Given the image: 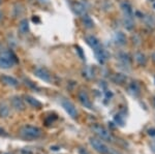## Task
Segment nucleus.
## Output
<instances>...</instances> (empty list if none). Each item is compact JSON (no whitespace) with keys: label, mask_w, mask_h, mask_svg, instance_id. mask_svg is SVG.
<instances>
[{"label":"nucleus","mask_w":155,"mask_h":154,"mask_svg":"<svg viewBox=\"0 0 155 154\" xmlns=\"http://www.w3.org/2000/svg\"><path fill=\"white\" fill-rule=\"evenodd\" d=\"M19 29H20V31H21L23 34H26L27 32L29 31V23H28V21H27L26 19L22 20V21L20 22Z\"/></svg>","instance_id":"aec40b11"},{"label":"nucleus","mask_w":155,"mask_h":154,"mask_svg":"<svg viewBox=\"0 0 155 154\" xmlns=\"http://www.w3.org/2000/svg\"><path fill=\"white\" fill-rule=\"evenodd\" d=\"M92 130L98 136V139H101L102 141H112V139H113L111 133L99 124H95V125L92 126Z\"/></svg>","instance_id":"20e7f679"},{"label":"nucleus","mask_w":155,"mask_h":154,"mask_svg":"<svg viewBox=\"0 0 155 154\" xmlns=\"http://www.w3.org/2000/svg\"><path fill=\"white\" fill-rule=\"evenodd\" d=\"M2 19H3V14H2V11H0V21H1Z\"/></svg>","instance_id":"bb28decb"},{"label":"nucleus","mask_w":155,"mask_h":154,"mask_svg":"<svg viewBox=\"0 0 155 154\" xmlns=\"http://www.w3.org/2000/svg\"><path fill=\"white\" fill-rule=\"evenodd\" d=\"M9 114V108L6 103H0V117L1 118H5L8 116Z\"/></svg>","instance_id":"f3484780"},{"label":"nucleus","mask_w":155,"mask_h":154,"mask_svg":"<svg viewBox=\"0 0 155 154\" xmlns=\"http://www.w3.org/2000/svg\"><path fill=\"white\" fill-rule=\"evenodd\" d=\"M0 81L6 86L9 87H17L19 85L18 80H16L15 78H12L11 76H6V74H3V76L0 77Z\"/></svg>","instance_id":"9d476101"},{"label":"nucleus","mask_w":155,"mask_h":154,"mask_svg":"<svg viewBox=\"0 0 155 154\" xmlns=\"http://www.w3.org/2000/svg\"><path fill=\"white\" fill-rule=\"evenodd\" d=\"M34 74L44 82H47V83H51L52 82L51 74L49 73L48 69H46L44 67H36L34 69Z\"/></svg>","instance_id":"423d86ee"},{"label":"nucleus","mask_w":155,"mask_h":154,"mask_svg":"<svg viewBox=\"0 0 155 154\" xmlns=\"http://www.w3.org/2000/svg\"><path fill=\"white\" fill-rule=\"evenodd\" d=\"M25 100H26L30 106H34V108H41V106H42L41 101H38L36 98L32 97V96H29V95H27L26 97H25Z\"/></svg>","instance_id":"dca6fc26"},{"label":"nucleus","mask_w":155,"mask_h":154,"mask_svg":"<svg viewBox=\"0 0 155 154\" xmlns=\"http://www.w3.org/2000/svg\"><path fill=\"white\" fill-rule=\"evenodd\" d=\"M124 26L127 30H131L134 28V19L124 18Z\"/></svg>","instance_id":"5701e85b"},{"label":"nucleus","mask_w":155,"mask_h":154,"mask_svg":"<svg viewBox=\"0 0 155 154\" xmlns=\"http://www.w3.org/2000/svg\"><path fill=\"white\" fill-rule=\"evenodd\" d=\"M41 128L32 125H25L20 130V135L26 140H37L41 136Z\"/></svg>","instance_id":"f03ea898"},{"label":"nucleus","mask_w":155,"mask_h":154,"mask_svg":"<svg viewBox=\"0 0 155 154\" xmlns=\"http://www.w3.org/2000/svg\"><path fill=\"white\" fill-rule=\"evenodd\" d=\"M154 7H155V4H154Z\"/></svg>","instance_id":"473e14b6"},{"label":"nucleus","mask_w":155,"mask_h":154,"mask_svg":"<svg viewBox=\"0 0 155 154\" xmlns=\"http://www.w3.org/2000/svg\"><path fill=\"white\" fill-rule=\"evenodd\" d=\"M89 142H90V145L92 146V148L99 154H110V152H111V150H110V148L107 146V144L102 140H101V139L90 138Z\"/></svg>","instance_id":"7ed1b4c3"},{"label":"nucleus","mask_w":155,"mask_h":154,"mask_svg":"<svg viewBox=\"0 0 155 154\" xmlns=\"http://www.w3.org/2000/svg\"><path fill=\"white\" fill-rule=\"evenodd\" d=\"M144 21L147 26L151 27V28H154L155 27V18L153 16H146L144 18Z\"/></svg>","instance_id":"4be33fe9"},{"label":"nucleus","mask_w":155,"mask_h":154,"mask_svg":"<svg viewBox=\"0 0 155 154\" xmlns=\"http://www.w3.org/2000/svg\"><path fill=\"white\" fill-rule=\"evenodd\" d=\"M33 22H39V20L37 18H33Z\"/></svg>","instance_id":"cd10ccee"},{"label":"nucleus","mask_w":155,"mask_h":154,"mask_svg":"<svg viewBox=\"0 0 155 154\" xmlns=\"http://www.w3.org/2000/svg\"><path fill=\"white\" fill-rule=\"evenodd\" d=\"M148 135L151 136H155V129L154 128H151V129L148 130Z\"/></svg>","instance_id":"a878e982"},{"label":"nucleus","mask_w":155,"mask_h":154,"mask_svg":"<svg viewBox=\"0 0 155 154\" xmlns=\"http://www.w3.org/2000/svg\"><path fill=\"white\" fill-rule=\"evenodd\" d=\"M39 1H41V2H42V3H44V2H46V0H39Z\"/></svg>","instance_id":"c85d7f7f"},{"label":"nucleus","mask_w":155,"mask_h":154,"mask_svg":"<svg viewBox=\"0 0 155 154\" xmlns=\"http://www.w3.org/2000/svg\"><path fill=\"white\" fill-rule=\"evenodd\" d=\"M153 57H154V60H155V54H154V55H153Z\"/></svg>","instance_id":"7c9ffc66"},{"label":"nucleus","mask_w":155,"mask_h":154,"mask_svg":"<svg viewBox=\"0 0 155 154\" xmlns=\"http://www.w3.org/2000/svg\"><path fill=\"white\" fill-rule=\"evenodd\" d=\"M74 11L76 14H78L79 16H83V15L86 14V7L83 3H80V2H76L74 5Z\"/></svg>","instance_id":"2eb2a0df"},{"label":"nucleus","mask_w":155,"mask_h":154,"mask_svg":"<svg viewBox=\"0 0 155 154\" xmlns=\"http://www.w3.org/2000/svg\"><path fill=\"white\" fill-rule=\"evenodd\" d=\"M78 98H79V100H80V103L83 105L85 108H87V109H90L91 110L92 109V103H91V100L89 99V96H88V94H87L85 91H80L79 93H78Z\"/></svg>","instance_id":"0eeeda50"},{"label":"nucleus","mask_w":155,"mask_h":154,"mask_svg":"<svg viewBox=\"0 0 155 154\" xmlns=\"http://www.w3.org/2000/svg\"><path fill=\"white\" fill-rule=\"evenodd\" d=\"M61 106H62V108L65 110L66 113L68 114V116H71L72 119H76L78 117V111H77L74 105L71 100H68L67 98H62Z\"/></svg>","instance_id":"39448f33"},{"label":"nucleus","mask_w":155,"mask_h":154,"mask_svg":"<svg viewBox=\"0 0 155 154\" xmlns=\"http://www.w3.org/2000/svg\"><path fill=\"white\" fill-rule=\"evenodd\" d=\"M86 41H87V44H88L89 46L92 48V50H93L94 48H96V47L101 46V43H99V41L96 38L95 36H93V35L87 36L86 37Z\"/></svg>","instance_id":"ddd939ff"},{"label":"nucleus","mask_w":155,"mask_h":154,"mask_svg":"<svg viewBox=\"0 0 155 154\" xmlns=\"http://www.w3.org/2000/svg\"><path fill=\"white\" fill-rule=\"evenodd\" d=\"M11 103L12 106L15 110L17 111H24L25 110V105H24V101L23 99L19 96H12L11 98Z\"/></svg>","instance_id":"6e6552de"},{"label":"nucleus","mask_w":155,"mask_h":154,"mask_svg":"<svg viewBox=\"0 0 155 154\" xmlns=\"http://www.w3.org/2000/svg\"><path fill=\"white\" fill-rule=\"evenodd\" d=\"M0 3H1V0H0Z\"/></svg>","instance_id":"2f4dec72"},{"label":"nucleus","mask_w":155,"mask_h":154,"mask_svg":"<svg viewBox=\"0 0 155 154\" xmlns=\"http://www.w3.org/2000/svg\"><path fill=\"white\" fill-rule=\"evenodd\" d=\"M82 21H83V24L85 25V27H87V28H93V26H94L93 21H92V19L90 18L87 14L82 16Z\"/></svg>","instance_id":"a211bd4d"},{"label":"nucleus","mask_w":155,"mask_h":154,"mask_svg":"<svg viewBox=\"0 0 155 154\" xmlns=\"http://www.w3.org/2000/svg\"><path fill=\"white\" fill-rule=\"evenodd\" d=\"M76 50H77L78 53H79L80 57H81L82 59H84V58H85V56H84V54H83V51H82V49L80 48V47H76Z\"/></svg>","instance_id":"393cba45"},{"label":"nucleus","mask_w":155,"mask_h":154,"mask_svg":"<svg viewBox=\"0 0 155 154\" xmlns=\"http://www.w3.org/2000/svg\"><path fill=\"white\" fill-rule=\"evenodd\" d=\"M134 59H136V61L140 64V65H145L147 62L146 56H145L143 53H141V52H137L136 55H134Z\"/></svg>","instance_id":"6ab92c4d"},{"label":"nucleus","mask_w":155,"mask_h":154,"mask_svg":"<svg viewBox=\"0 0 155 154\" xmlns=\"http://www.w3.org/2000/svg\"><path fill=\"white\" fill-rule=\"evenodd\" d=\"M115 41H116L117 44L119 46H123V44H126V37L124 35V33H122L121 31L116 32L115 34Z\"/></svg>","instance_id":"4468645a"},{"label":"nucleus","mask_w":155,"mask_h":154,"mask_svg":"<svg viewBox=\"0 0 155 154\" xmlns=\"http://www.w3.org/2000/svg\"><path fill=\"white\" fill-rule=\"evenodd\" d=\"M121 9L124 14V18L134 19V11H132V7L128 2L124 1L121 3Z\"/></svg>","instance_id":"9b49d317"},{"label":"nucleus","mask_w":155,"mask_h":154,"mask_svg":"<svg viewBox=\"0 0 155 154\" xmlns=\"http://www.w3.org/2000/svg\"><path fill=\"white\" fill-rule=\"evenodd\" d=\"M128 90H129V92L134 96H137L140 94V87L137 83H134V82H132L130 85H129Z\"/></svg>","instance_id":"412c9836"},{"label":"nucleus","mask_w":155,"mask_h":154,"mask_svg":"<svg viewBox=\"0 0 155 154\" xmlns=\"http://www.w3.org/2000/svg\"><path fill=\"white\" fill-rule=\"evenodd\" d=\"M118 59L124 66H130V64H131L130 57L127 55L126 53H120L118 55Z\"/></svg>","instance_id":"f8f14e48"},{"label":"nucleus","mask_w":155,"mask_h":154,"mask_svg":"<svg viewBox=\"0 0 155 154\" xmlns=\"http://www.w3.org/2000/svg\"><path fill=\"white\" fill-rule=\"evenodd\" d=\"M93 52H94V55H95L97 61L101 64L104 63V61H106V59H107V55H106L104 50L102 49V47L101 46L96 47V48L93 49Z\"/></svg>","instance_id":"1a4fd4ad"},{"label":"nucleus","mask_w":155,"mask_h":154,"mask_svg":"<svg viewBox=\"0 0 155 154\" xmlns=\"http://www.w3.org/2000/svg\"><path fill=\"white\" fill-rule=\"evenodd\" d=\"M153 103H154V106H155V97L153 98Z\"/></svg>","instance_id":"c756f323"},{"label":"nucleus","mask_w":155,"mask_h":154,"mask_svg":"<svg viewBox=\"0 0 155 154\" xmlns=\"http://www.w3.org/2000/svg\"><path fill=\"white\" fill-rule=\"evenodd\" d=\"M17 63H18V58L11 50H5L0 53V68H12Z\"/></svg>","instance_id":"f257e3e1"},{"label":"nucleus","mask_w":155,"mask_h":154,"mask_svg":"<svg viewBox=\"0 0 155 154\" xmlns=\"http://www.w3.org/2000/svg\"><path fill=\"white\" fill-rule=\"evenodd\" d=\"M114 81L116 82L117 84H122V83H124V82L126 81V77L123 76L122 74H117L116 76H115V78H114Z\"/></svg>","instance_id":"b1692460"}]
</instances>
